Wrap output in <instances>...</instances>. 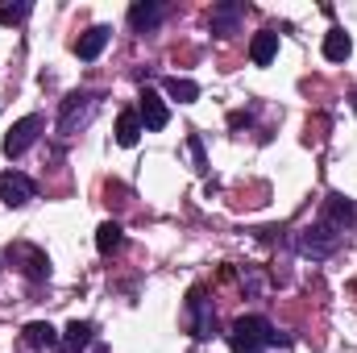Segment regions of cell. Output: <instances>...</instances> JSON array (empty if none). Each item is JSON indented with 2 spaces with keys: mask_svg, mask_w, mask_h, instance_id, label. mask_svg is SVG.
I'll return each instance as SVG.
<instances>
[{
  "mask_svg": "<svg viewBox=\"0 0 357 353\" xmlns=\"http://www.w3.org/2000/svg\"><path fill=\"white\" fill-rule=\"evenodd\" d=\"M354 225H357L354 200H345L341 191H333V195L324 200L320 216L295 233V250H299L303 258H312V262H324V258H333V254L345 246V237H349Z\"/></svg>",
  "mask_w": 357,
  "mask_h": 353,
  "instance_id": "1",
  "label": "cell"
},
{
  "mask_svg": "<svg viewBox=\"0 0 357 353\" xmlns=\"http://www.w3.org/2000/svg\"><path fill=\"white\" fill-rule=\"evenodd\" d=\"M225 341H229L233 353H266L274 345H291V337H282L266 316H241V320H233L229 333H225Z\"/></svg>",
  "mask_w": 357,
  "mask_h": 353,
  "instance_id": "2",
  "label": "cell"
},
{
  "mask_svg": "<svg viewBox=\"0 0 357 353\" xmlns=\"http://www.w3.org/2000/svg\"><path fill=\"white\" fill-rule=\"evenodd\" d=\"M100 104H104V91H96V88L71 91L63 100V108H59V137H75L79 129H88L91 117L100 112Z\"/></svg>",
  "mask_w": 357,
  "mask_h": 353,
  "instance_id": "3",
  "label": "cell"
},
{
  "mask_svg": "<svg viewBox=\"0 0 357 353\" xmlns=\"http://www.w3.org/2000/svg\"><path fill=\"white\" fill-rule=\"evenodd\" d=\"M187 329H191L195 341H212L216 337V308H212V299H208L204 287L187 291Z\"/></svg>",
  "mask_w": 357,
  "mask_h": 353,
  "instance_id": "4",
  "label": "cell"
},
{
  "mask_svg": "<svg viewBox=\"0 0 357 353\" xmlns=\"http://www.w3.org/2000/svg\"><path fill=\"white\" fill-rule=\"evenodd\" d=\"M4 258L17 266L25 278H33V283H46V278H50V258H46V250H38V246H29V241L8 246Z\"/></svg>",
  "mask_w": 357,
  "mask_h": 353,
  "instance_id": "5",
  "label": "cell"
},
{
  "mask_svg": "<svg viewBox=\"0 0 357 353\" xmlns=\"http://www.w3.org/2000/svg\"><path fill=\"white\" fill-rule=\"evenodd\" d=\"M46 129V121L38 117V112H29V117H21V121H13V129L4 133V154L8 158H21L33 142H38V133Z\"/></svg>",
  "mask_w": 357,
  "mask_h": 353,
  "instance_id": "6",
  "label": "cell"
},
{
  "mask_svg": "<svg viewBox=\"0 0 357 353\" xmlns=\"http://www.w3.org/2000/svg\"><path fill=\"white\" fill-rule=\"evenodd\" d=\"M167 4H158V0H137L133 8H129V25H133V33H154L162 21H167Z\"/></svg>",
  "mask_w": 357,
  "mask_h": 353,
  "instance_id": "7",
  "label": "cell"
},
{
  "mask_svg": "<svg viewBox=\"0 0 357 353\" xmlns=\"http://www.w3.org/2000/svg\"><path fill=\"white\" fill-rule=\"evenodd\" d=\"M0 200H4L8 208H25V204L33 200V179L21 175V171H4V175H0Z\"/></svg>",
  "mask_w": 357,
  "mask_h": 353,
  "instance_id": "8",
  "label": "cell"
},
{
  "mask_svg": "<svg viewBox=\"0 0 357 353\" xmlns=\"http://www.w3.org/2000/svg\"><path fill=\"white\" fill-rule=\"evenodd\" d=\"M137 112H142V125H146L150 133H158V129H167V125H171V108H167V100H162L154 88L142 91V104H137Z\"/></svg>",
  "mask_w": 357,
  "mask_h": 353,
  "instance_id": "9",
  "label": "cell"
},
{
  "mask_svg": "<svg viewBox=\"0 0 357 353\" xmlns=\"http://www.w3.org/2000/svg\"><path fill=\"white\" fill-rule=\"evenodd\" d=\"M212 33H220V38H233L237 29H241V21H245V4H237V0H225V4H216L212 8Z\"/></svg>",
  "mask_w": 357,
  "mask_h": 353,
  "instance_id": "10",
  "label": "cell"
},
{
  "mask_svg": "<svg viewBox=\"0 0 357 353\" xmlns=\"http://www.w3.org/2000/svg\"><path fill=\"white\" fill-rule=\"evenodd\" d=\"M91 337H96V324L91 320H71L63 329V337H59V353H84L91 345Z\"/></svg>",
  "mask_w": 357,
  "mask_h": 353,
  "instance_id": "11",
  "label": "cell"
},
{
  "mask_svg": "<svg viewBox=\"0 0 357 353\" xmlns=\"http://www.w3.org/2000/svg\"><path fill=\"white\" fill-rule=\"evenodd\" d=\"M108 42H112V29H108V25H91L88 33L75 42V54H79L84 63H96V59L104 54V46H108Z\"/></svg>",
  "mask_w": 357,
  "mask_h": 353,
  "instance_id": "12",
  "label": "cell"
},
{
  "mask_svg": "<svg viewBox=\"0 0 357 353\" xmlns=\"http://www.w3.org/2000/svg\"><path fill=\"white\" fill-rule=\"evenodd\" d=\"M59 337H63V333H54V329L42 324V320H33V324L21 329V345H25V350H59Z\"/></svg>",
  "mask_w": 357,
  "mask_h": 353,
  "instance_id": "13",
  "label": "cell"
},
{
  "mask_svg": "<svg viewBox=\"0 0 357 353\" xmlns=\"http://www.w3.org/2000/svg\"><path fill=\"white\" fill-rule=\"evenodd\" d=\"M274 54H278V33H274V29L254 33V42H250V63H254V67H270Z\"/></svg>",
  "mask_w": 357,
  "mask_h": 353,
  "instance_id": "14",
  "label": "cell"
},
{
  "mask_svg": "<svg viewBox=\"0 0 357 353\" xmlns=\"http://www.w3.org/2000/svg\"><path fill=\"white\" fill-rule=\"evenodd\" d=\"M142 129H146V125H142V112H137V108H125V112L116 117V142H121V146H137Z\"/></svg>",
  "mask_w": 357,
  "mask_h": 353,
  "instance_id": "15",
  "label": "cell"
},
{
  "mask_svg": "<svg viewBox=\"0 0 357 353\" xmlns=\"http://www.w3.org/2000/svg\"><path fill=\"white\" fill-rule=\"evenodd\" d=\"M354 54V38L345 33V29H328V38H324V59L328 63H345Z\"/></svg>",
  "mask_w": 357,
  "mask_h": 353,
  "instance_id": "16",
  "label": "cell"
},
{
  "mask_svg": "<svg viewBox=\"0 0 357 353\" xmlns=\"http://www.w3.org/2000/svg\"><path fill=\"white\" fill-rule=\"evenodd\" d=\"M162 88H167V96L178 100V104H195V100H199V84H195V80H183V75H167Z\"/></svg>",
  "mask_w": 357,
  "mask_h": 353,
  "instance_id": "17",
  "label": "cell"
},
{
  "mask_svg": "<svg viewBox=\"0 0 357 353\" xmlns=\"http://www.w3.org/2000/svg\"><path fill=\"white\" fill-rule=\"evenodd\" d=\"M121 241H125V229H121L116 220H104V225L96 229V250H100V254H112V250H121Z\"/></svg>",
  "mask_w": 357,
  "mask_h": 353,
  "instance_id": "18",
  "label": "cell"
},
{
  "mask_svg": "<svg viewBox=\"0 0 357 353\" xmlns=\"http://www.w3.org/2000/svg\"><path fill=\"white\" fill-rule=\"evenodd\" d=\"M187 150H191V163H195V171H199V175H208V154H204V142H199V133H191V137H187Z\"/></svg>",
  "mask_w": 357,
  "mask_h": 353,
  "instance_id": "19",
  "label": "cell"
},
{
  "mask_svg": "<svg viewBox=\"0 0 357 353\" xmlns=\"http://www.w3.org/2000/svg\"><path fill=\"white\" fill-rule=\"evenodd\" d=\"M33 13V4H0V21L4 25H17V21H25Z\"/></svg>",
  "mask_w": 357,
  "mask_h": 353,
  "instance_id": "20",
  "label": "cell"
},
{
  "mask_svg": "<svg viewBox=\"0 0 357 353\" xmlns=\"http://www.w3.org/2000/svg\"><path fill=\"white\" fill-rule=\"evenodd\" d=\"M354 112H357V91H354Z\"/></svg>",
  "mask_w": 357,
  "mask_h": 353,
  "instance_id": "21",
  "label": "cell"
}]
</instances>
